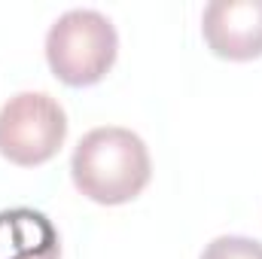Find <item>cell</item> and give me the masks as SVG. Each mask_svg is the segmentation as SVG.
Returning a JSON list of instances; mask_svg holds the SVG:
<instances>
[{"label":"cell","instance_id":"6da1fadb","mask_svg":"<svg viewBox=\"0 0 262 259\" xmlns=\"http://www.w3.org/2000/svg\"><path fill=\"white\" fill-rule=\"evenodd\" d=\"M73 186L95 204H125L152 177L149 149L140 134L122 125H101L79 137L70 156Z\"/></svg>","mask_w":262,"mask_h":259},{"label":"cell","instance_id":"7a4b0ae2","mask_svg":"<svg viewBox=\"0 0 262 259\" xmlns=\"http://www.w3.org/2000/svg\"><path fill=\"white\" fill-rule=\"evenodd\" d=\"M119 55V34L98 9H67L46 34V61L73 89L101 82Z\"/></svg>","mask_w":262,"mask_h":259},{"label":"cell","instance_id":"3957f363","mask_svg":"<svg viewBox=\"0 0 262 259\" xmlns=\"http://www.w3.org/2000/svg\"><path fill=\"white\" fill-rule=\"evenodd\" d=\"M67 137L64 107L46 92H18L0 107V156L21 168L46 165Z\"/></svg>","mask_w":262,"mask_h":259},{"label":"cell","instance_id":"277c9868","mask_svg":"<svg viewBox=\"0 0 262 259\" xmlns=\"http://www.w3.org/2000/svg\"><path fill=\"white\" fill-rule=\"evenodd\" d=\"M207 49L226 61L262 55V0H210L201 12Z\"/></svg>","mask_w":262,"mask_h":259},{"label":"cell","instance_id":"5b68a950","mask_svg":"<svg viewBox=\"0 0 262 259\" xmlns=\"http://www.w3.org/2000/svg\"><path fill=\"white\" fill-rule=\"evenodd\" d=\"M0 259H61L58 229L34 207L0 210Z\"/></svg>","mask_w":262,"mask_h":259},{"label":"cell","instance_id":"8992f818","mask_svg":"<svg viewBox=\"0 0 262 259\" xmlns=\"http://www.w3.org/2000/svg\"><path fill=\"white\" fill-rule=\"evenodd\" d=\"M201 259H262V241L244 235H220L201 250Z\"/></svg>","mask_w":262,"mask_h":259}]
</instances>
